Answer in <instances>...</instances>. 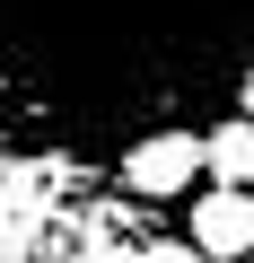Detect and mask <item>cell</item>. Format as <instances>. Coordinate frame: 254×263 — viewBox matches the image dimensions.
<instances>
[{
	"mask_svg": "<svg viewBox=\"0 0 254 263\" xmlns=\"http://www.w3.org/2000/svg\"><path fill=\"white\" fill-rule=\"evenodd\" d=\"M202 141H210V176H219V184H254V114L210 123Z\"/></svg>",
	"mask_w": 254,
	"mask_h": 263,
	"instance_id": "obj_4",
	"label": "cell"
},
{
	"mask_svg": "<svg viewBox=\"0 0 254 263\" xmlns=\"http://www.w3.org/2000/svg\"><path fill=\"white\" fill-rule=\"evenodd\" d=\"M149 263H210L193 237H149Z\"/></svg>",
	"mask_w": 254,
	"mask_h": 263,
	"instance_id": "obj_6",
	"label": "cell"
},
{
	"mask_svg": "<svg viewBox=\"0 0 254 263\" xmlns=\"http://www.w3.org/2000/svg\"><path fill=\"white\" fill-rule=\"evenodd\" d=\"M70 263H149V246H132V237H79Z\"/></svg>",
	"mask_w": 254,
	"mask_h": 263,
	"instance_id": "obj_5",
	"label": "cell"
},
{
	"mask_svg": "<svg viewBox=\"0 0 254 263\" xmlns=\"http://www.w3.org/2000/svg\"><path fill=\"white\" fill-rule=\"evenodd\" d=\"M237 105H245V114H254V62H245V79H237Z\"/></svg>",
	"mask_w": 254,
	"mask_h": 263,
	"instance_id": "obj_7",
	"label": "cell"
},
{
	"mask_svg": "<svg viewBox=\"0 0 254 263\" xmlns=\"http://www.w3.org/2000/svg\"><path fill=\"white\" fill-rule=\"evenodd\" d=\"M254 0H0V132L123 158L158 123L237 97Z\"/></svg>",
	"mask_w": 254,
	"mask_h": 263,
	"instance_id": "obj_1",
	"label": "cell"
},
{
	"mask_svg": "<svg viewBox=\"0 0 254 263\" xmlns=\"http://www.w3.org/2000/svg\"><path fill=\"white\" fill-rule=\"evenodd\" d=\"M245 263H254V254H245Z\"/></svg>",
	"mask_w": 254,
	"mask_h": 263,
	"instance_id": "obj_8",
	"label": "cell"
},
{
	"mask_svg": "<svg viewBox=\"0 0 254 263\" xmlns=\"http://www.w3.org/2000/svg\"><path fill=\"white\" fill-rule=\"evenodd\" d=\"M114 176H123L132 202H175V193H193V176H210V141L193 123H158L114 158Z\"/></svg>",
	"mask_w": 254,
	"mask_h": 263,
	"instance_id": "obj_2",
	"label": "cell"
},
{
	"mask_svg": "<svg viewBox=\"0 0 254 263\" xmlns=\"http://www.w3.org/2000/svg\"><path fill=\"white\" fill-rule=\"evenodd\" d=\"M210 263H245L254 254V184H210L193 202V228H184Z\"/></svg>",
	"mask_w": 254,
	"mask_h": 263,
	"instance_id": "obj_3",
	"label": "cell"
}]
</instances>
